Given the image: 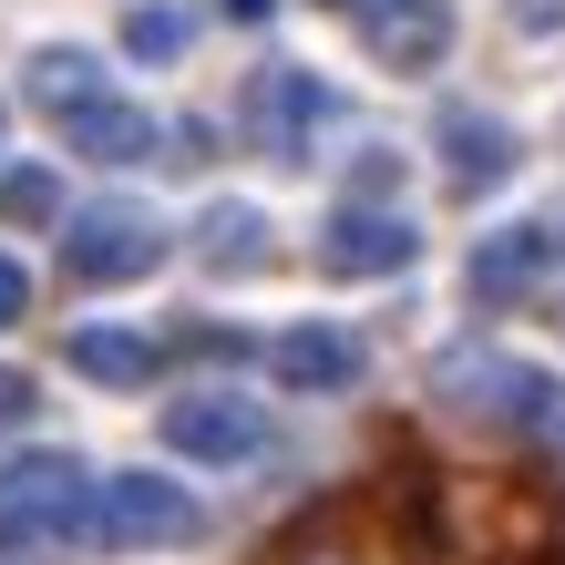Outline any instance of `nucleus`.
Masks as SVG:
<instances>
[{
	"label": "nucleus",
	"mask_w": 565,
	"mask_h": 565,
	"mask_svg": "<svg viewBox=\"0 0 565 565\" xmlns=\"http://www.w3.org/2000/svg\"><path fill=\"white\" fill-rule=\"evenodd\" d=\"M93 545V473L73 452H21L0 462V555H73Z\"/></svg>",
	"instance_id": "f257e3e1"
},
{
	"label": "nucleus",
	"mask_w": 565,
	"mask_h": 565,
	"mask_svg": "<svg viewBox=\"0 0 565 565\" xmlns=\"http://www.w3.org/2000/svg\"><path fill=\"white\" fill-rule=\"evenodd\" d=\"M431 391L452 412H473V422H514V431L555 422V381L535 360H514V350H443L431 360Z\"/></svg>",
	"instance_id": "f03ea898"
},
{
	"label": "nucleus",
	"mask_w": 565,
	"mask_h": 565,
	"mask_svg": "<svg viewBox=\"0 0 565 565\" xmlns=\"http://www.w3.org/2000/svg\"><path fill=\"white\" fill-rule=\"evenodd\" d=\"M206 504L175 483V473H104L93 483V545L104 555H145V545H185Z\"/></svg>",
	"instance_id": "7ed1b4c3"
},
{
	"label": "nucleus",
	"mask_w": 565,
	"mask_h": 565,
	"mask_svg": "<svg viewBox=\"0 0 565 565\" xmlns=\"http://www.w3.org/2000/svg\"><path fill=\"white\" fill-rule=\"evenodd\" d=\"M350 104L329 93L319 73H298V62H268V73H247V135L257 154H278V164H309L329 145V124H340Z\"/></svg>",
	"instance_id": "20e7f679"
},
{
	"label": "nucleus",
	"mask_w": 565,
	"mask_h": 565,
	"mask_svg": "<svg viewBox=\"0 0 565 565\" xmlns=\"http://www.w3.org/2000/svg\"><path fill=\"white\" fill-rule=\"evenodd\" d=\"M62 268H73L83 288H124V278L164 268V226L145 206H93V216L62 226Z\"/></svg>",
	"instance_id": "39448f33"
},
{
	"label": "nucleus",
	"mask_w": 565,
	"mask_h": 565,
	"mask_svg": "<svg viewBox=\"0 0 565 565\" xmlns=\"http://www.w3.org/2000/svg\"><path fill=\"white\" fill-rule=\"evenodd\" d=\"M164 452L185 462H257L268 452V412L247 391H175L164 402Z\"/></svg>",
	"instance_id": "423d86ee"
},
{
	"label": "nucleus",
	"mask_w": 565,
	"mask_h": 565,
	"mask_svg": "<svg viewBox=\"0 0 565 565\" xmlns=\"http://www.w3.org/2000/svg\"><path fill=\"white\" fill-rule=\"evenodd\" d=\"M381 73H431L452 52V0H340Z\"/></svg>",
	"instance_id": "0eeeda50"
},
{
	"label": "nucleus",
	"mask_w": 565,
	"mask_h": 565,
	"mask_svg": "<svg viewBox=\"0 0 565 565\" xmlns=\"http://www.w3.org/2000/svg\"><path fill=\"white\" fill-rule=\"evenodd\" d=\"M412 257H422V226L391 216V206H340L329 237H319V268L329 278H402Z\"/></svg>",
	"instance_id": "6e6552de"
},
{
	"label": "nucleus",
	"mask_w": 565,
	"mask_h": 565,
	"mask_svg": "<svg viewBox=\"0 0 565 565\" xmlns=\"http://www.w3.org/2000/svg\"><path fill=\"white\" fill-rule=\"evenodd\" d=\"M555 278V226H493L473 247V298L483 309H514V298H535Z\"/></svg>",
	"instance_id": "1a4fd4ad"
},
{
	"label": "nucleus",
	"mask_w": 565,
	"mask_h": 565,
	"mask_svg": "<svg viewBox=\"0 0 565 565\" xmlns=\"http://www.w3.org/2000/svg\"><path fill=\"white\" fill-rule=\"evenodd\" d=\"M268 381L278 391H350L360 381V340L350 329H319V319H298L268 340Z\"/></svg>",
	"instance_id": "9d476101"
},
{
	"label": "nucleus",
	"mask_w": 565,
	"mask_h": 565,
	"mask_svg": "<svg viewBox=\"0 0 565 565\" xmlns=\"http://www.w3.org/2000/svg\"><path fill=\"white\" fill-rule=\"evenodd\" d=\"M104 52H83V42H52V52H31L21 62V104L31 114H52V124H73V114H93L104 104Z\"/></svg>",
	"instance_id": "9b49d317"
},
{
	"label": "nucleus",
	"mask_w": 565,
	"mask_h": 565,
	"mask_svg": "<svg viewBox=\"0 0 565 565\" xmlns=\"http://www.w3.org/2000/svg\"><path fill=\"white\" fill-rule=\"evenodd\" d=\"M62 360H73L83 381H104V391H145V381L164 371V350L145 340V329H114V319L73 329V340H62Z\"/></svg>",
	"instance_id": "f8f14e48"
},
{
	"label": "nucleus",
	"mask_w": 565,
	"mask_h": 565,
	"mask_svg": "<svg viewBox=\"0 0 565 565\" xmlns=\"http://www.w3.org/2000/svg\"><path fill=\"white\" fill-rule=\"evenodd\" d=\"M62 135H73L93 164H145V154L164 145V124H154L145 104H124V93H104V104H93V114H73Z\"/></svg>",
	"instance_id": "ddd939ff"
},
{
	"label": "nucleus",
	"mask_w": 565,
	"mask_h": 565,
	"mask_svg": "<svg viewBox=\"0 0 565 565\" xmlns=\"http://www.w3.org/2000/svg\"><path fill=\"white\" fill-rule=\"evenodd\" d=\"M195 257H206L216 278L268 268V216H257V206H237V195H226V206H206V216H195Z\"/></svg>",
	"instance_id": "4468645a"
},
{
	"label": "nucleus",
	"mask_w": 565,
	"mask_h": 565,
	"mask_svg": "<svg viewBox=\"0 0 565 565\" xmlns=\"http://www.w3.org/2000/svg\"><path fill=\"white\" fill-rule=\"evenodd\" d=\"M443 164H452V185H493V175L514 164V135H504L493 114L462 104V114H443Z\"/></svg>",
	"instance_id": "2eb2a0df"
},
{
	"label": "nucleus",
	"mask_w": 565,
	"mask_h": 565,
	"mask_svg": "<svg viewBox=\"0 0 565 565\" xmlns=\"http://www.w3.org/2000/svg\"><path fill=\"white\" fill-rule=\"evenodd\" d=\"M52 216H62L52 164H11V175H0V226H52Z\"/></svg>",
	"instance_id": "dca6fc26"
},
{
	"label": "nucleus",
	"mask_w": 565,
	"mask_h": 565,
	"mask_svg": "<svg viewBox=\"0 0 565 565\" xmlns=\"http://www.w3.org/2000/svg\"><path fill=\"white\" fill-rule=\"evenodd\" d=\"M124 42H135L145 62H164V52L185 42V21H175V11H135V21H124Z\"/></svg>",
	"instance_id": "f3484780"
},
{
	"label": "nucleus",
	"mask_w": 565,
	"mask_h": 565,
	"mask_svg": "<svg viewBox=\"0 0 565 565\" xmlns=\"http://www.w3.org/2000/svg\"><path fill=\"white\" fill-rule=\"evenodd\" d=\"M504 21L524 42H565V0H504Z\"/></svg>",
	"instance_id": "a211bd4d"
},
{
	"label": "nucleus",
	"mask_w": 565,
	"mask_h": 565,
	"mask_svg": "<svg viewBox=\"0 0 565 565\" xmlns=\"http://www.w3.org/2000/svg\"><path fill=\"white\" fill-rule=\"evenodd\" d=\"M31 309V268H21V257H0V329H11Z\"/></svg>",
	"instance_id": "6ab92c4d"
},
{
	"label": "nucleus",
	"mask_w": 565,
	"mask_h": 565,
	"mask_svg": "<svg viewBox=\"0 0 565 565\" xmlns=\"http://www.w3.org/2000/svg\"><path fill=\"white\" fill-rule=\"evenodd\" d=\"M21 412H31V381H21V371H0V422H21Z\"/></svg>",
	"instance_id": "aec40b11"
},
{
	"label": "nucleus",
	"mask_w": 565,
	"mask_h": 565,
	"mask_svg": "<svg viewBox=\"0 0 565 565\" xmlns=\"http://www.w3.org/2000/svg\"><path fill=\"white\" fill-rule=\"evenodd\" d=\"M226 11H237V21H268V11H278V0H226Z\"/></svg>",
	"instance_id": "412c9836"
},
{
	"label": "nucleus",
	"mask_w": 565,
	"mask_h": 565,
	"mask_svg": "<svg viewBox=\"0 0 565 565\" xmlns=\"http://www.w3.org/2000/svg\"><path fill=\"white\" fill-rule=\"evenodd\" d=\"M555 431H565V402H555Z\"/></svg>",
	"instance_id": "4be33fe9"
}]
</instances>
